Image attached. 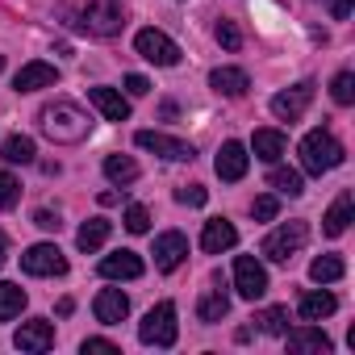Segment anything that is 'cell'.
<instances>
[{
	"label": "cell",
	"instance_id": "obj_1",
	"mask_svg": "<svg viewBox=\"0 0 355 355\" xmlns=\"http://www.w3.org/2000/svg\"><path fill=\"white\" fill-rule=\"evenodd\" d=\"M38 121H42V134H46L51 142H63V146H76V142H84V138L92 134V121H88V113H84L76 101H55V105H46V109L38 113Z\"/></svg>",
	"mask_w": 355,
	"mask_h": 355
},
{
	"label": "cell",
	"instance_id": "obj_2",
	"mask_svg": "<svg viewBox=\"0 0 355 355\" xmlns=\"http://www.w3.org/2000/svg\"><path fill=\"white\" fill-rule=\"evenodd\" d=\"M343 163V142L330 134V130H313L301 138V167L309 175H322V171H334Z\"/></svg>",
	"mask_w": 355,
	"mask_h": 355
},
{
	"label": "cell",
	"instance_id": "obj_3",
	"mask_svg": "<svg viewBox=\"0 0 355 355\" xmlns=\"http://www.w3.org/2000/svg\"><path fill=\"white\" fill-rule=\"evenodd\" d=\"M121 26H125V13L113 0H88L80 13V30H88L92 38H113V34H121Z\"/></svg>",
	"mask_w": 355,
	"mask_h": 355
},
{
	"label": "cell",
	"instance_id": "obj_4",
	"mask_svg": "<svg viewBox=\"0 0 355 355\" xmlns=\"http://www.w3.org/2000/svg\"><path fill=\"white\" fill-rule=\"evenodd\" d=\"M175 334H180V326H175V305H171V301H159V305L142 318V326H138V338H142L146 347H171Z\"/></svg>",
	"mask_w": 355,
	"mask_h": 355
},
{
	"label": "cell",
	"instance_id": "obj_5",
	"mask_svg": "<svg viewBox=\"0 0 355 355\" xmlns=\"http://www.w3.org/2000/svg\"><path fill=\"white\" fill-rule=\"evenodd\" d=\"M305 239H309V226H305V222H284L280 230H272V234L263 239V255H268L272 263H288V259L305 247Z\"/></svg>",
	"mask_w": 355,
	"mask_h": 355
},
{
	"label": "cell",
	"instance_id": "obj_6",
	"mask_svg": "<svg viewBox=\"0 0 355 355\" xmlns=\"http://www.w3.org/2000/svg\"><path fill=\"white\" fill-rule=\"evenodd\" d=\"M134 51H138L146 63H155V67H175V63H180V46H175L163 30H138Z\"/></svg>",
	"mask_w": 355,
	"mask_h": 355
},
{
	"label": "cell",
	"instance_id": "obj_7",
	"mask_svg": "<svg viewBox=\"0 0 355 355\" xmlns=\"http://www.w3.org/2000/svg\"><path fill=\"white\" fill-rule=\"evenodd\" d=\"M142 150H155L159 159H171V163H193V142H184V138H171V134H159V130H138V138H134Z\"/></svg>",
	"mask_w": 355,
	"mask_h": 355
},
{
	"label": "cell",
	"instance_id": "obj_8",
	"mask_svg": "<svg viewBox=\"0 0 355 355\" xmlns=\"http://www.w3.org/2000/svg\"><path fill=\"white\" fill-rule=\"evenodd\" d=\"M234 288H239L243 301H259L268 293V272H263V263L255 255H239L234 259Z\"/></svg>",
	"mask_w": 355,
	"mask_h": 355
},
{
	"label": "cell",
	"instance_id": "obj_9",
	"mask_svg": "<svg viewBox=\"0 0 355 355\" xmlns=\"http://www.w3.org/2000/svg\"><path fill=\"white\" fill-rule=\"evenodd\" d=\"M21 272H30V276H63L67 259H63V251L55 243H38V247H30L21 255Z\"/></svg>",
	"mask_w": 355,
	"mask_h": 355
},
{
	"label": "cell",
	"instance_id": "obj_10",
	"mask_svg": "<svg viewBox=\"0 0 355 355\" xmlns=\"http://www.w3.org/2000/svg\"><path fill=\"white\" fill-rule=\"evenodd\" d=\"M309 101H313V84L305 80V84H297V88L276 92V96H272V113H276L280 121H301V113L309 109Z\"/></svg>",
	"mask_w": 355,
	"mask_h": 355
},
{
	"label": "cell",
	"instance_id": "obj_11",
	"mask_svg": "<svg viewBox=\"0 0 355 355\" xmlns=\"http://www.w3.org/2000/svg\"><path fill=\"white\" fill-rule=\"evenodd\" d=\"M13 347H17V351H30V355H38V351H51V347H55V326H51L46 318L21 322V330L13 334Z\"/></svg>",
	"mask_w": 355,
	"mask_h": 355
},
{
	"label": "cell",
	"instance_id": "obj_12",
	"mask_svg": "<svg viewBox=\"0 0 355 355\" xmlns=\"http://www.w3.org/2000/svg\"><path fill=\"white\" fill-rule=\"evenodd\" d=\"M247 163H251V155H247V146L243 142H222V150H218V159H214V167H218V175L226 184H239L243 175H247Z\"/></svg>",
	"mask_w": 355,
	"mask_h": 355
},
{
	"label": "cell",
	"instance_id": "obj_13",
	"mask_svg": "<svg viewBox=\"0 0 355 355\" xmlns=\"http://www.w3.org/2000/svg\"><path fill=\"white\" fill-rule=\"evenodd\" d=\"M184 255H189V239L180 230H167V234L155 239V268L159 272H175L184 263Z\"/></svg>",
	"mask_w": 355,
	"mask_h": 355
},
{
	"label": "cell",
	"instance_id": "obj_14",
	"mask_svg": "<svg viewBox=\"0 0 355 355\" xmlns=\"http://www.w3.org/2000/svg\"><path fill=\"white\" fill-rule=\"evenodd\" d=\"M55 84H59V71H55V63H42V59L26 63L13 76V88L17 92H38V88H55Z\"/></svg>",
	"mask_w": 355,
	"mask_h": 355
},
{
	"label": "cell",
	"instance_id": "obj_15",
	"mask_svg": "<svg viewBox=\"0 0 355 355\" xmlns=\"http://www.w3.org/2000/svg\"><path fill=\"white\" fill-rule=\"evenodd\" d=\"M284 338H288V351H297V355H330V338L318 330V326H297V330H284Z\"/></svg>",
	"mask_w": 355,
	"mask_h": 355
},
{
	"label": "cell",
	"instance_id": "obj_16",
	"mask_svg": "<svg viewBox=\"0 0 355 355\" xmlns=\"http://www.w3.org/2000/svg\"><path fill=\"white\" fill-rule=\"evenodd\" d=\"M101 276L105 280H138L142 276V259L134 251H113L101 259Z\"/></svg>",
	"mask_w": 355,
	"mask_h": 355
},
{
	"label": "cell",
	"instance_id": "obj_17",
	"mask_svg": "<svg viewBox=\"0 0 355 355\" xmlns=\"http://www.w3.org/2000/svg\"><path fill=\"white\" fill-rule=\"evenodd\" d=\"M96 322H105V326H117V322H125V313H130V297L121 293V288H101V297H96Z\"/></svg>",
	"mask_w": 355,
	"mask_h": 355
},
{
	"label": "cell",
	"instance_id": "obj_18",
	"mask_svg": "<svg viewBox=\"0 0 355 355\" xmlns=\"http://www.w3.org/2000/svg\"><path fill=\"white\" fill-rule=\"evenodd\" d=\"M239 243V230L226 222V218H214V222H205V230H201V247L209 251V255H222V251H230Z\"/></svg>",
	"mask_w": 355,
	"mask_h": 355
},
{
	"label": "cell",
	"instance_id": "obj_19",
	"mask_svg": "<svg viewBox=\"0 0 355 355\" xmlns=\"http://www.w3.org/2000/svg\"><path fill=\"white\" fill-rule=\"evenodd\" d=\"M88 101L101 109L105 121H125L130 117V101L121 92H113V88H88Z\"/></svg>",
	"mask_w": 355,
	"mask_h": 355
},
{
	"label": "cell",
	"instance_id": "obj_20",
	"mask_svg": "<svg viewBox=\"0 0 355 355\" xmlns=\"http://www.w3.org/2000/svg\"><path fill=\"white\" fill-rule=\"evenodd\" d=\"M209 88L222 92V96H243V92L251 88V80H247V71H239V67H214V71H209Z\"/></svg>",
	"mask_w": 355,
	"mask_h": 355
},
{
	"label": "cell",
	"instance_id": "obj_21",
	"mask_svg": "<svg viewBox=\"0 0 355 355\" xmlns=\"http://www.w3.org/2000/svg\"><path fill=\"white\" fill-rule=\"evenodd\" d=\"M351 193H338V201L326 209V218H322V234H330V239H338L347 226H351Z\"/></svg>",
	"mask_w": 355,
	"mask_h": 355
},
{
	"label": "cell",
	"instance_id": "obj_22",
	"mask_svg": "<svg viewBox=\"0 0 355 355\" xmlns=\"http://www.w3.org/2000/svg\"><path fill=\"white\" fill-rule=\"evenodd\" d=\"M297 309H301L305 322H322V318H330V313L338 309V301H334V293L322 288V293H301V305H297Z\"/></svg>",
	"mask_w": 355,
	"mask_h": 355
},
{
	"label": "cell",
	"instance_id": "obj_23",
	"mask_svg": "<svg viewBox=\"0 0 355 355\" xmlns=\"http://www.w3.org/2000/svg\"><path fill=\"white\" fill-rule=\"evenodd\" d=\"M284 134L280 130H255V138H251V150H255V159H263V163H276L280 155H284Z\"/></svg>",
	"mask_w": 355,
	"mask_h": 355
},
{
	"label": "cell",
	"instance_id": "obj_24",
	"mask_svg": "<svg viewBox=\"0 0 355 355\" xmlns=\"http://www.w3.org/2000/svg\"><path fill=\"white\" fill-rule=\"evenodd\" d=\"M226 313H230V297H226L222 288L201 293V301H197V318H201V322H209V326H214V322H222Z\"/></svg>",
	"mask_w": 355,
	"mask_h": 355
},
{
	"label": "cell",
	"instance_id": "obj_25",
	"mask_svg": "<svg viewBox=\"0 0 355 355\" xmlns=\"http://www.w3.org/2000/svg\"><path fill=\"white\" fill-rule=\"evenodd\" d=\"M268 184H272L280 197H301V193H305V180H301V171H293V167H272Z\"/></svg>",
	"mask_w": 355,
	"mask_h": 355
},
{
	"label": "cell",
	"instance_id": "obj_26",
	"mask_svg": "<svg viewBox=\"0 0 355 355\" xmlns=\"http://www.w3.org/2000/svg\"><path fill=\"white\" fill-rule=\"evenodd\" d=\"M109 222L105 218H92V222H84L80 226V234H76V243H80V251H101L105 247V239H109Z\"/></svg>",
	"mask_w": 355,
	"mask_h": 355
},
{
	"label": "cell",
	"instance_id": "obj_27",
	"mask_svg": "<svg viewBox=\"0 0 355 355\" xmlns=\"http://www.w3.org/2000/svg\"><path fill=\"white\" fill-rule=\"evenodd\" d=\"M105 175H109L113 184H134L138 180V163L130 155H109L105 159Z\"/></svg>",
	"mask_w": 355,
	"mask_h": 355
},
{
	"label": "cell",
	"instance_id": "obj_28",
	"mask_svg": "<svg viewBox=\"0 0 355 355\" xmlns=\"http://www.w3.org/2000/svg\"><path fill=\"white\" fill-rule=\"evenodd\" d=\"M343 272H347V263H343L338 255H318V259L309 263V276H313L318 284H334V280H343Z\"/></svg>",
	"mask_w": 355,
	"mask_h": 355
},
{
	"label": "cell",
	"instance_id": "obj_29",
	"mask_svg": "<svg viewBox=\"0 0 355 355\" xmlns=\"http://www.w3.org/2000/svg\"><path fill=\"white\" fill-rule=\"evenodd\" d=\"M26 309V288L21 284H0V322H13Z\"/></svg>",
	"mask_w": 355,
	"mask_h": 355
},
{
	"label": "cell",
	"instance_id": "obj_30",
	"mask_svg": "<svg viewBox=\"0 0 355 355\" xmlns=\"http://www.w3.org/2000/svg\"><path fill=\"white\" fill-rule=\"evenodd\" d=\"M34 155H38L34 138H26V134L5 138V163H34Z\"/></svg>",
	"mask_w": 355,
	"mask_h": 355
},
{
	"label": "cell",
	"instance_id": "obj_31",
	"mask_svg": "<svg viewBox=\"0 0 355 355\" xmlns=\"http://www.w3.org/2000/svg\"><path fill=\"white\" fill-rule=\"evenodd\" d=\"M251 322H259V330H263V334H284V330H288V309H284V305H272V309L255 313Z\"/></svg>",
	"mask_w": 355,
	"mask_h": 355
},
{
	"label": "cell",
	"instance_id": "obj_32",
	"mask_svg": "<svg viewBox=\"0 0 355 355\" xmlns=\"http://www.w3.org/2000/svg\"><path fill=\"white\" fill-rule=\"evenodd\" d=\"M330 96H334V105H355V76L338 71L334 84H330Z\"/></svg>",
	"mask_w": 355,
	"mask_h": 355
},
{
	"label": "cell",
	"instance_id": "obj_33",
	"mask_svg": "<svg viewBox=\"0 0 355 355\" xmlns=\"http://www.w3.org/2000/svg\"><path fill=\"white\" fill-rule=\"evenodd\" d=\"M21 201V184L13 171H0V209H13Z\"/></svg>",
	"mask_w": 355,
	"mask_h": 355
},
{
	"label": "cell",
	"instance_id": "obj_34",
	"mask_svg": "<svg viewBox=\"0 0 355 355\" xmlns=\"http://www.w3.org/2000/svg\"><path fill=\"white\" fill-rule=\"evenodd\" d=\"M214 38H218V46H226V51H243V30H239L234 21H218Z\"/></svg>",
	"mask_w": 355,
	"mask_h": 355
},
{
	"label": "cell",
	"instance_id": "obj_35",
	"mask_svg": "<svg viewBox=\"0 0 355 355\" xmlns=\"http://www.w3.org/2000/svg\"><path fill=\"white\" fill-rule=\"evenodd\" d=\"M125 230H130V234H146V230H150V214H146L142 205H130V209H125Z\"/></svg>",
	"mask_w": 355,
	"mask_h": 355
},
{
	"label": "cell",
	"instance_id": "obj_36",
	"mask_svg": "<svg viewBox=\"0 0 355 355\" xmlns=\"http://www.w3.org/2000/svg\"><path fill=\"white\" fill-rule=\"evenodd\" d=\"M175 201H180V205H193V209H201V205L209 201V193H205L201 184H184V189H175Z\"/></svg>",
	"mask_w": 355,
	"mask_h": 355
},
{
	"label": "cell",
	"instance_id": "obj_37",
	"mask_svg": "<svg viewBox=\"0 0 355 355\" xmlns=\"http://www.w3.org/2000/svg\"><path fill=\"white\" fill-rule=\"evenodd\" d=\"M251 214H255V222H272L280 214V201L276 197H255L251 201Z\"/></svg>",
	"mask_w": 355,
	"mask_h": 355
},
{
	"label": "cell",
	"instance_id": "obj_38",
	"mask_svg": "<svg viewBox=\"0 0 355 355\" xmlns=\"http://www.w3.org/2000/svg\"><path fill=\"white\" fill-rule=\"evenodd\" d=\"M80 351L84 355H117V343H109V338H84Z\"/></svg>",
	"mask_w": 355,
	"mask_h": 355
},
{
	"label": "cell",
	"instance_id": "obj_39",
	"mask_svg": "<svg viewBox=\"0 0 355 355\" xmlns=\"http://www.w3.org/2000/svg\"><path fill=\"white\" fill-rule=\"evenodd\" d=\"M34 226H38V230H59L63 222H59V214H51V209H38V214H34Z\"/></svg>",
	"mask_w": 355,
	"mask_h": 355
},
{
	"label": "cell",
	"instance_id": "obj_40",
	"mask_svg": "<svg viewBox=\"0 0 355 355\" xmlns=\"http://www.w3.org/2000/svg\"><path fill=\"white\" fill-rule=\"evenodd\" d=\"M125 92H130V96H146V92H150L146 76H125Z\"/></svg>",
	"mask_w": 355,
	"mask_h": 355
},
{
	"label": "cell",
	"instance_id": "obj_41",
	"mask_svg": "<svg viewBox=\"0 0 355 355\" xmlns=\"http://www.w3.org/2000/svg\"><path fill=\"white\" fill-rule=\"evenodd\" d=\"M330 17L334 21H347L351 17V0H330Z\"/></svg>",
	"mask_w": 355,
	"mask_h": 355
},
{
	"label": "cell",
	"instance_id": "obj_42",
	"mask_svg": "<svg viewBox=\"0 0 355 355\" xmlns=\"http://www.w3.org/2000/svg\"><path fill=\"white\" fill-rule=\"evenodd\" d=\"M0 268H5V239H0Z\"/></svg>",
	"mask_w": 355,
	"mask_h": 355
},
{
	"label": "cell",
	"instance_id": "obj_43",
	"mask_svg": "<svg viewBox=\"0 0 355 355\" xmlns=\"http://www.w3.org/2000/svg\"><path fill=\"white\" fill-rule=\"evenodd\" d=\"M0 71H5V59H0Z\"/></svg>",
	"mask_w": 355,
	"mask_h": 355
}]
</instances>
